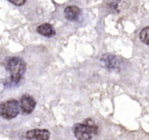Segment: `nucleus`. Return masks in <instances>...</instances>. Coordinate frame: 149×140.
I'll use <instances>...</instances> for the list:
<instances>
[{"label":"nucleus","mask_w":149,"mask_h":140,"mask_svg":"<svg viewBox=\"0 0 149 140\" xmlns=\"http://www.w3.org/2000/svg\"><path fill=\"white\" fill-rule=\"evenodd\" d=\"M36 101L35 99L29 95V94H24L21 96L19 101V110L23 112L24 114H31L34 111L36 106Z\"/></svg>","instance_id":"4"},{"label":"nucleus","mask_w":149,"mask_h":140,"mask_svg":"<svg viewBox=\"0 0 149 140\" xmlns=\"http://www.w3.org/2000/svg\"><path fill=\"white\" fill-rule=\"evenodd\" d=\"M9 1L11 3H13L16 6H22L26 2V0H9Z\"/></svg>","instance_id":"11"},{"label":"nucleus","mask_w":149,"mask_h":140,"mask_svg":"<svg viewBox=\"0 0 149 140\" xmlns=\"http://www.w3.org/2000/svg\"><path fill=\"white\" fill-rule=\"evenodd\" d=\"M65 17L70 21H76L81 15V10L78 7L70 5L65 8L64 11Z\"/></svg>","instance_id":"7"},{"label":"nucleus","mask_w":149,"mask_h":140,"mask_svg":"<svg viewBox=\"0 0 149 140\" xmlns=\"http://www.w3.org/2000/svg\"><path fill=\"white\" fill-rule=\"evenodd\" d=\"M37 31L40 35L46 37H52L56 33L55 30L48 23H44V24L40 25L37 28Z\"/></svg>","instance_id":"8"},{"label":"nucleus","mask_w":149,"mask_h":140,"mask_svg":"<svg viewBox=\"0 0 149 140\" xmlns=\"http://www.w3.org/2000/svg\"><path fill=\"white\" fill-rule=\"evenodd\" d=\"M101 62L102 64V66L110 70H116L120 68L121 65V61L120 58H118L117 57L113 56V55H109V54L103 55L101 57Z\"/></svg>","instance_id":"5"},{"label":"nucleus","mask_w":149,"mask_h":140,"mask_svg":"<svg viewBox=\"0 0 149 140\" xmlns=\"http://www.w3.org/2000/svg\"><path fill=\"white\" fill-rule=\"evenodd\" d=\"M26 137L31 140H47L50 138V132L47 129H32L28 131Z\"/></svg>","instance_id":"6"},{"label":"nucleus","mask_w":149,"mask_h":140,"mask_svg":"<svg viewBox=\"0 0 149 140\" xmlns=\"http://www.w3.org/2000/svg\"><path fill=\"white\" fill-rule=\"evenodd\" d=\"M140 40L146 45H149V27L147 26L141 30L139 35Z\"/></svg>","instance_id":"9"},{"label":"nucleus","mask_w":149,"mask_h":140,"mask_svg":"<svg viewBox=\"0 0 149 140\" xmlns=\"http://www.w3.org/2000/svg\"><path fill=\"white\" fill-rule=\"evenodd\" d=\"M7 69L9 73V78L12 83L17 84L22 79L26 70L25 61L19 57H9L7 62Z\"/></svg>","instance_id":"2"},{"label":"nucleus","mask_w":149,"mask_h":140,"mask_svg":"<svg viewBox=\"0 0 149 140\" xmlns=\"http://www.w3.org/2000/svg\"><path fill=\"white\" fill-rule=\"evenodd\" d=\"M74 135L78 139H92L98 132V127L92 119H86L83 122L76 123L74 127Z\"/></svg>","instance_id":"1"},{"label":"nucleus","mask_w":149,"mask_h":140,"mask_svg":"<svg viewBox=\"0 0 149 140\" xmlns=\"http://www.w3.org/2000/svg\"><path fill=\"white\" fill-rule=\"evenodd\" d=\"M19 111V105L16 100H9L0 104V116L6 120L16 117Z\"/></svg>","instance_id":"3"},{"label":"nucleus","mask_w":149,"mask_h":140,"mask_svg":"<svg viewBox=\"0 0 149 140\" xmlns=\"http://www.w3.org/2000/svg\"><path fill=\"white\" fill-rule=\"evenodd\" d=\"M120 0H112L109 3V6L113 11H118L119 10L118 7L120 5Z\"/></svg>","instance_id":"10"}]
</instances>
